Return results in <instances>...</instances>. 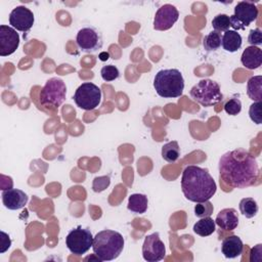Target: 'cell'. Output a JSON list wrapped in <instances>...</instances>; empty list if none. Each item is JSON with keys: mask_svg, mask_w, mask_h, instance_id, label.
<instances>
[{"mask_svg": "<svg viewBox=\"0 0 262 262\" xmlns=\"http://www.w3.org/2000/svg\"><path fill=\"white\" fill-rule=\"evenodd\" d=\"M218 170L220 179L226 185L234 188L254 185L260 175L256 159L244 148H237L222 155Z\"/></svg>", "mask_w": 262, "mask_h": 262, "instance_id": "cell-1", "label": "cell"}, {"mask_svg": "<svg viewBox=\"0 0 262 262\" xmlns=\"http://www.w3.org/2000/svg\"><path fill=\"white\" fill-rule=\"evenodd\" d=\"M181 189L188 201L201 203L215 194L217 185L207 169L190 165L182 172Z\"/></svg>", "mask_w": 262, "mask_h": 262, "instance_id": "cell-2", "label": "cell"}, {"mask_svg": "<svg viewBox=\"0 0 262 262\" xmlns=\"http://www.w3.org/2000/svg\"><path fill=\"white\" fill-rule=\"evenodd\" d=\"M124 243V237L120 232L104 229L93 237L92 250L100 261H112L120 256Z\"/></svg>", "mask_w": 262, "mask_h": 262, "instance_id": "cell-3", "label": "cell"}, {"mask_svg": "<svg viewBox=\"0 0 262 262\" xmlns=\"http://www.w3.org/2000/svg\"><path fill=\"white\" fill-rule=\"evenodd\" d=\"M154 87L157 94L164 98H175L182 95L184 79L177 69L159 71L154 79Z\"/></svg>", "mask_w": 262, "mask_h": 262, "instance_id": "cell-4", "label": "cell"}, {"mask_svg": "<svg viewBox=\"0 0 262 262\" xmlns=\"http://www.w3.org/2000/svg\"><path fill=\"white\" fill-rule=\"evenodd\" d=\"M191 98L203 106H213L223 99L220 86L217 82L210 79L199 81L189 92Z\"/></svg>", "mask_w": 262, "mask_h": 262, "instance_id": "cell-5", "label": "cell"}, {"mask_svg": "<svg viewBox=\"0 0 262 262\" xmlns=\"http://www.w3.org/2000/svg\"><path fill=\"white\" fill-rule=\"evenodd\" d=\"M67 86L59 78L49 79L42 90L40 91L39 98L42 105L58 107L66 99Z\"/></svg>", "mask_w": 262, "mask_h": 262, "instance_id": "cell-6", "label": "cell"}, {"mask_svg": "<svg viewBox=\"0 0 262 262\" xmlns=\"http://www.w3.org/2000/svg\"><path fill=\"white\" fill-rule=\"evenodd\" d=\"M74 101L84 111H93L100 104L101 90L94 83H82L74 94Z\"/></svg>", "mask_w": 262, "mask_h": 262, "instance_id": "cell-7", "label": "cell"}, {"mask_svg": "<svg viewBox=\"0 0 262 262\" xmlns=\"http://www.w3.org/2000/svg\"><path fill=\"white\" fill-rule=\"evenodd\" d=\"M93 236L88 228L78 226L72 229L66 237V246L76 256H82L92 247Z\"/></svg>", "mask_w": 262, "mask_h": 262, "instance_id": "cell-8", "label": "cell"}, {"mask_svg": "<svg viewBox=\"0 0 262 262\" xmlns=\"http://www.w3.org/2000/svg\"><path fill=\"white\" fill-rule=\"evenodd\" d=\"M258 16V8L252 1H241L234 7L233 14L230 18V27L233 31L244 30L250 26L251 23L256 20Z\"/></svg>", "mask_w": 262, "mask_h": 262, "instance_id": "cell-9", "label": "cell"}, {"mask_svg": "<svg viewBox=\"0 0 262 262\" xmlns=\"http://www.w3.org/2000/svg\"><path fill=\"white\" fill-rule=\"evenodd\" d=\"M76 42L80 50L87 53H94L101 49L102 38L100 33L92 27H85L79 30Z\"/></svg>", "mask_w": 262, "mask_h": 262, "instance_id": "cell-10", "label": "cell"}, {"mask_svg": "<svg viewBox=\"0 0 262 262\" xmlns=\"http://www.w3.org/2000/svg\"><path fill=\"white\" fill-rule=\"evenodd\" d=\"M142 256L147 262H158L165 258V244L161 241L158 232H154L144 237L142 245Z\"/></svg>", "mask_w": 262, "mask_h": 262, "instance_id": "cell-11", "label": "cell"}, {"mask_svg": "<svg viewBox=\"0 0 262 262\" xmlns=\"http://www.w3.org/2000/svg\"><path fill=\"white\" fill-rule=\"evenodd\" d=\"M179 12L172 4L162 5L156 12L154 18V29L157 31H167L178 20Z\"/></svg>", "mask_w": 262, "mask_h": 262, "instance_id": "cell-12", "label": "cell"}, {"mask_svg": "<svg viewBox=\"0 0 262 262\" xmlns=\"http://www.w3.org/2000/svg\"><path fill=\"white\" fill-rule=\"evenodd\" d=\"M34 20V13L24 5L16 6L9 14V25L19 32H28L33 27Z\"/></svg>", "mask_w": 262, "mask_h": 262, "instance_id": "cell-13", "label": "cell"}, {"mask_svg": "<svg viewBox=\"0 0 262 262\" xmlns=\"http://www.w3.org/2000/svg\"><path fill=\"white\" fill-rule=\"evenodd\" d=\"M19 46V35L12 27L0 26V55L8 56Z\"/></svg>", "mask_w": 262, "mask_h": 262, "instance_id": "cell-14", "label": "cell"}, {"mask_svg": "<svg viewBox=\"0 0 262 262\" xmlns=\"http://www.w3.org/2000/svg\"><path fill=\"white\" fill-rule=\"evenodd\" d=\"M2 203L5 206V208L9 210H18L24 208L28 201L29 196L28 194L17 188H8L2 191Z\"/></svg>", "mask_w": 262, "mask_h": 262, "instance_id": "cell-15", "label": "cell"}, {"mask_svg": "<svg viewBox=\"0 0 262 262\" xmlns=\"http://www.w3.org/2000/svg\"><path fill=\"white\" fill-rule=\"evenodd\" d=\"M215 223L223 230H233L238 225L237 212L233 208L222 209L216 216Z\"/></svg>", "mask_w": 262, "mask_h": 262, "instance_id": "cell-16", "label": "cell"}, {"mask_svg": "<svg viewBox=\"0 0 262 262\" xmlns=\"http://www.w3.org/2000/svg\"><path fill=\"white\" fill-rule=\"evenodd\" d=\"M244 250V244L237 235L226 236L221 245V252L225 258L233 259L242 255Z\"/></svg>", "mask_w": 262, "mask_h": 262, "instance_id": "cell-17", "label": "cell"}, {"mask_svg": "<svg viewBox=\"0 0 262 262\" xmlns=\"http://www.w3.org/2000/svg\"><path fill=\"white\" fill-rule=\"evenodd\" d=\"M242 64L249 70H256L262 64V50L257 46H248L241 56Z\"/></svg>", "mask_w": 262, "mask_h": 262, "instance_id": "cell-18", "label": "cell"}, {"mask_svg": "<svg viewBox=\"0 0 262 262\" xmlns=\"http://www.w3.org/2000/svg\"><path fill=\"white\" fill-rule=\"evenodd\" d=\"M243 39L239 33L233 30H227L221 37V45L225 51L235 52L242 47Z\"/></svg>", "mask_w": 262, "mask_h": 262, "instance_id": "cell-19", "label": "cell"}, {"mask_svg": "<svg viewBox=\"0 0 262 262\" xmlns=\"http://www.w3.org/2000/svg\"><path fill=\"white\" fill-rule=\"evenodd\" d=\"M147 196L142 193H132L129 195L127 208L129 211L137 214H143L147 210Z\"/></svg>", "mask_w": 262, "mask_h": 262, "instance_id": "cell-20", "label": "cell"}, {"mask_svg": "<svg viewBox=\"0 0 262 262\" xmlns=\"http://www.w3.org/2000/svg\"><path fill=\"white\" fill-rule=\"evenodd\" d=\"M247 94L254 101L262 99V77L253 76L247 82Z\"/></svg>", "mask_w": 262, "mask_h": 262, "instance_id": "cell-21", "label": "cell"}, {"mask_svg": "<svg viewBox=\"0 0 262 262\" xmlns=\"http://www.w3.org/2000/svg\"><path fill=\"white\" fill-rule=\"evenodd\" d=\"M215 220H213L210 216L201 218L199 221H196L192 227L194 233H196L200 236H209L215 231Z\"/></svg>", "mask_w": 262, "mask_h": 262, "instance_id": "cell-22", "label": "cell"}, {"mask_svg": "<svg viewBox=\"0 0 262 262\" xmlns=\"http://www.w3.org/2000/svg\"><path fill=\"white\" fill-rule=\"evenodd\" d=\"M180 156V147L177 141L167 142L162 146V158L168 163H175Z\"/></svg>", "mask_w": 262, "mask_h": 262, "instance_id": "cell-23", "label": "cell"}, {"mask_svg": "<svg viewBox=\"0 0 262 262\" xmlns=\"http://www.w3.org/2000/svg\"><path fill=\"white\" fill-rule=\"evenodd\" d=\"M239 211L246 218H253L258 213L257 202L252 198L242 199L239 202Z\"/></svg>", "mask_w": 262, "mask_h": 262, "instance_id": "cell-24", "label": "cell"}, {"mask_svg": "<svg viewBox=\"0 0 262 262\" xmlns=\"http://www.w3.org/2000/svg\"><path fill=\"white\" fill-rule=\"evenodd\" d=\"M203 46L207 51H215L221 46V34L212 31L204 37Z\"/></svg>", "mask_w": 262, "mask_h": 262, "instance_id": "cell-25", "label": "cell"}, {"mask_svg": "<svg viewBox=\"0 0 262 262\" xmlns=\"http://www.w3.org/2000/svg\"><path fill=\"white\" fill-rule=\"evenodd\" d=\"M212 27L216 32H226L230 27V18L227 14H217L212 19Z\"/></svg>", "mask_w": 262, "mask_h": 262, "instance_id": "cell-26", "label": "cell"}, {"mask_svg": "<svg viewBox=\"0 0 262 262\" xmlns=\"http://www.w3.org/2000/svg\"><path fill=\"white\" fill-rule=\"evenodd\" d=\"M214 207L211 202L205 201L201 203H196L194 206V215L199 218H204V217H209L213 214Z\"/></svg>", "mask_w": 262, "mask_h": 262, "instance_id": "cell-27", "label": "cell"}, {"mask_svg": "<svg viewBox=\"0 0 262 262\" xmlns=\"http://www.w3.org/2000/svg\"><path fill=\"white\" fill-rule=\"evenodd\" d=\"M100 75L104 81L111 82L120 77V72L117 67L113 64H108V66L102 67V69L100 70Z\"/></svg>", "mask_w": 262, "mask_h": 262, "instance_id": "cell-28", "label": "cell"}, {"mask_svg": "<svg viewBox=\"0 0 262 262\" xmlns=\"http://www.w3.org/2000/svg\"><path fill=\"white\" fill-rule=\"evenodd\" d=\"M111 184V177L110 175L104 176H97L93 179L92 182V190L94 192H101L105 190Z\"/></svg>", "mask_w": 262, "mask_h": 262, "instance_id": "cell-29", "label": "cell"}, {"mask_svg": "<svg viewBox=\"0 0 262 262\" xmlns=\"http://www.w3.org/2000/svg\"><path fill=\"white\" fill-rule=\"evenodd\" d=\"M224 111L230 116H236L242 111V102L238 98H230L224 104Z\"/></svg>", "mask_w": 262, "mask_h": 262, "instance_id": "cell-30", "label": "cell"}, {"mask_svg": "<svg viewBox=\"0 0 262 262\" xmlns=\"http://www.w3.org/2000/svg\"><path fill=\"white\" fill-rule=\"evenodd\" d=\"M250 119L257 125L261 124V101H254L249 108Z\"/></svg>", "mask_w": 262, "mask_h": 262, "instance_id": "cell-31", "label": "cell"}, {"mask_svg": "<svg viewBox=\"0 0 262 262\" xmlns=\"http://www.w3.org/2000/svg\"><path fill=\"white\" fill-rule=\"evenodd\" d=\"M248 42L251 44V46H257L262 44V33L259 28L252 29L248 36Z\"/></svg>", "mask_w": 262, "mask_h": 262, "instance_id": "cell-32", "label": "cell"}, {"mask_svg": "<svg viewBox=\"0 0 262 262\" xmlns=\"http://www.w3.org/2000/svg\"><path fill=\"white\" fill-rule=\"evenodd\" d=\"M11 246V241L9 238V235L5 233L4 231H1V249L0 253H4L6 250H8Z\"/></svg>", "mask_w": 262, "mask_h": 262, "instance_id": "cell-33", "label": "cell"}, {"mask_svg": "<svg viewBox=\"0 0 262 262\" xmlns=\"http://www.w3.org/2000/svg\"><path fill=\"white\" fill-rule=\"evenodd\" d=\"M108 53L107 52H102V53H100L99 54V58L101 59V60H106L107 58H108Z\"/></svg>", "mask_w": 262, "mask_h": 262, "instance_id": "cell-34", "label": "cell"}]
</instances>
